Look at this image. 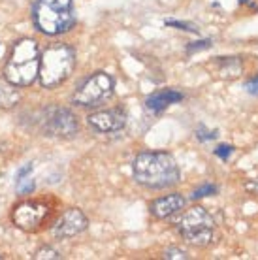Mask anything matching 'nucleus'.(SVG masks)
Wrapping results in <instances>:
<instances>
[{
    "instance_id": "obj_23",
    "label": "nucleus",
    "mask_w": 258,
    "mask_h": 260,
    "mask_svg": "<svg viewBox=\"0 0 258 260\" xmlns=\"http://www.w3.org/2000/svg\"><path fill=\"white\" fill-rule=\"evenodd\" d=\"M33 172V166L30 164H26L25 168H21L19 172H17V179H23V177H26V174H30Z\"/></svg>"
},
{
    "instance_id": "obj_13",
    "label": "nucleus",
    "mask_w": 258,
    "mask_h": 260,
    "mask_svg": "<svg viewBox=\"0 0 258 260\" xmlns=\"http://www.w3.org/2000/svg\"><path fill=\"white\" fill-rule=\"evenodd\" d=\"M19 94L15 91V85H12L6 78H0V110H10L17 104Z\"/></svg>"
},
{
    "instance_id": "obj_9",
    "label": "nucleus",
    "mask_w": 258,
    "mask_h": 260,
    "mask_svg": "<svg viewBox=\"0 0 258 260\" xmlns=\"http://www.w3.org/2000/svg\"><path fill=\"white\" fill-rule=\"evenodd\" d=\"M87 123L94 132H100V134L121 132L124 128V124H126V115L121 110H106L89 115Z\"/></svg>"
},
{
    "instance_id": "obj_6",
    "label": "nucleus",
    "mask_w": 258,
    "mask_h": 260,
    "mask_svg": "<svg viewBox=\"0 0 258 260\" xmlns=\"http://www.w3.org/2000/svg\"><path fill=\"white\" fill-rule=\"evenodd\" d=\"M113 79L110 74L106 72H96L94 76H90L81 87H79L76 94H74V102L78 106L85 108H92V106H100L104 100L113 94Z\"/></svg>"
},
{
    "instance_id": "obj_22",
    "label": "nucleus",
    "mask_w": 258,
    "mask_h": 260,
    "mask_svg": "<svg viewBox=\"0 0 258 260\" xmlns=\"http://www.w3.org/2000/svg\"><path fill=\"white\" fill-rule=\"evenodd\" d=\"M196 136H198V140L206 142V140H215V138H217V132H198Z\"/></svg>"
},
{
    "instance_id": "obj_11",
    "label": "nucleus",
    "mask_w": 258,
    "mask_h": 260,
    "mask_svg": "<svg viewBox=\"0 0 258 260\" xmlns=\"http://www.w3.org/2000/svg\"><path fill=\"white\" fill-rule=\"evenodd\" d=\"M185 204H187V200L181 194H168L162 196V198H156L149 206V209H151L153 217H156V219H168V217H172V215H175L177 211L185 208Z\"/></svg>"
},
{
    "instance_id": "obj_10",
    "label": "nucleus",
    "mask_w": 258,
    "mask_h": 260,
    "mask_svg": "<svg viewBox=\"0 0 258 260\" xmlns=\"http://www.w3.org/2000/svg\"><path fill=\"white\" fill-rule=\"evenodd\" d=\"M85 228H87V217L83 215V211L78 208H70L60 215L57 224L53 226V236L55 238H72V236L81 234Z\"/></svg>"
},
{
    "instance_id": "obj_3",
    "label": "nucleus",
    "mask_w": 258,
    "mask_h": 260,
    "mask_svg": "<svg viewBox=\"0 0 258 260\" xmlns=\"http://www.w3.org/2000/svg\"><path fill=\"white\" fill-rule=\"evenodd\" d=\"M33 21L40 32L55 34L70 30L76 23L72 0H36L33 6Z\"/></svg>"
},
{
    "instance_id": "obj_1",
    "label": "nucleus",
    "mask_w": 258,
    "mask_h": 260,
    "mask_svg": "<svg viewBox=\"0 0 258 260\" xmlns=\"http://www.w3.org/2000/svg\"><path fill=\"white\" fill-rule=\"evenodd\" d=\"M132 174L140 185L147 189H168L179 183V168L170 153L153 151L140 153L132 162Z\"/></svg>"
},
{
    "instance_id": "obj_12",
    "label": "nucleus",
    "mask_w": 258,
    "mask_h": 260,
    "mask_svg": "<svg viewBox=\"0 0 258 260\" xmlns=\"http://www.w3.org/2000/svg\"><path fill=\"white\" fill-rule=\"evenodd\" d=\"M179 100H183V94H181V92L166 89V91L153 92V94L145 100V108L151 111H162V110H166L170 104H175V102H179Z\"/></svg>"
},
{
    "instance_id": "obj_19",
    "label": "nucleus",
    "mask_w": 258,
    "mask_h": 260,
    "mask_svg": "<svg viewBox=\"0 0 258 260\" xmlns=\"http://www.w3.org/2000/svg\"><path fill=\"white\" fill-rule=\"evenodd\" d=\"M232 151H234L232 145H219V147L215 149V155L219 156V158H222V160H226L228 156L232 155Z\"/></svg>"
},
{
    "instance_id": "obj_24",
    "label": "nucleus",
    "mask_w": 258,
    "mask_h": 260,
    "mask_svg": "<svg viewBox=\"0 0 258 260\" xmlns=\"http://www.w3.org/2000/svg\"><path fill=\"white\" fill-rule=\"evenodd\" d=\"M247 190H252V192H256L258 194V185L256 183H247Z\"/></svg>"
},
{
    "instance_id": "obj_16",
    "label": "nucleus",
    "mask_w": 258,
    "mask_h": 260,
    "mask_svg": "<svg viewBox=\"0 0 258 260\" xmlns=\"http://www.w3.org/2000/svg\"><path fill=\"white\" fill-rule=\"evenodd\" d=\"M34 189V183L30 177H23V179H17V190L19 192H28V190Z\"/></svg>"
},
{
    "instance_id": "obj_18",
    "label": "nucleus",
    "mask_w": 258,
    "mask_h": 260,
    "mask_svg": "<svg viewBox=\"0 0 258 260\" xmlns=\"http://www.w3.org/2000/svg\"><path fill=\"white\" fill-rule=\"evenodd\" d=\"M166 25L177 26V28H181V30H188V32H198V26L188 25V23H179V21H166Z\"/></svg>"
},
{
    "instance_id": "obj_21",
    "label": "nucleus",
    "mask_w": 258,
    "mask_h": 260,
    "mask_svg": "<svg viewBox=\"0 0 258 260\" xmlns=\"http://www.w3.org/2000/svg\"><path fill=\"white\" fill-rule=\"evenodd\" d=\"M245 89L251 92V94H258V78L252 79V81H249V83L245 85Z\"/></svg>"
},
{
    "instance_id": "obj_14",
    "label": "nucleus",
    "mask_w": 258,
    "mask_h": 260,
    "mask_svg": "<svg viewBox=\"0 0 258 260\" xmlns=\"http://www.w3.org/2000/svg\"><path fill=\"white\" fill-rule=\"evenodd\" d=\"M217 187L215 185H204V187H200V189H196L192 192V198L196 200V198H206V196H213V194H217Z\"/></svg>"
},
{
    "instance_id": "obj_15",
    "label": "nucleus",
    "mask_w": 258,
    "mask_h": 260,
    "mask_svg": "<svg viewBox=\"0 0 258 260\" xmlns=\"http://www.w3.org/2000/svg\"><path fill=\"white\" fill-rule=\"evenodd\" d=\"M34 258L36 260H42V258H58V253L55 249L51 247H45V249H40L38 253L34 254Z\"/></svg>"
},
{
    "instance_id": "obj_17",
    "label": "nucleus",
    "mask_w": 258,
    "mask_h": 260,
    "mask_svg": "<svg viewBox=\"0 0 258 260\" xmlns=\"http://www.w3.org/2000/svg\"><path fill=\"white\" fill-rule=\"evenodd\" d=\"M164 258H188V254L185 251H181V249H166L164 251Z\"/></svg>"
},
{
    "instance_id": "obj_2",
    "label": "nucleus",
    "mask_w": 258,
    "mask_h": 260,
    "mask_svg": "<svg viewBox=\"0 0 258 260\" xmlns=\"http://www.w3.org/2000/svg\"><path fill=\"white\" fill-rule=\"evenodd\" d=\"M40 76V49L34 40H19L12 47L4 78L15 87H28Z\"/></svg>"
},
{
    "instance_id": "obj_20",
    "label": "nucleus",
    "mask_w": 258,
    "mask_h": 260,
    "mask_svg": "<svg viewBox=\"0 0 258 260\" xmlns=\"http://www.w3.org/2000/svg\"><path fill=\"white\" fill-rule=\"evenodd\" d=\"M209 46H211V40H202V42H194V44H190L187 51L194 53V51H200V49H207Z\"/></svg>"
},
{
    "instance_id": "obj_7",
    "label": "nucleus",
    "mask_w": 258,
    "mask_h": 260,
    "mask_svg": "<svg viewBox=\"0 0 258 260\" xmlns=\"http://www.w3.org/2000/svg\"><path fill=\"white\" fill-rule=\"evenodd\" d=\"M44 130L49 136L58 138H72L78 132V119L74 117V113L62 108L49 110L45 115Z\"/></svg>"
},
{
    "instance_id": "obj_8",
    "label": "nucleus",
    "mask_w": 258,
    "mask_h": 260,
    "mask_svg": "<svg viewBox=\"0 0 258 260\" xmlns=\"http://www.w3.org/2000/svg\"><path fill=\"white\" fill-rule=\"evenodd\" d=\"M47 215V208L40 202H23L17 208L13 209L12 219L15 222V226H19L21 230H36L42 224L44 217Z\"/></svg>"
},
{
    "instance_id": "obj_5",
    "label": "nucleus",
    "mask_w": 258,
    "mask_h": 260,
    "mask_svg": "<svg viewBox=\"0 0 258 260\" xmlns=\"http://www.w3.org/2000/svg\"><path fill=\"white\" fill-rule=\"evenodd\" d=\"M177 230L190 245L206 247L215 238V221L206 209L196 206L183 213L177 222Z\"/></svg>"
},
{
    "instance_id": "obj_4",
    "label": "nucleus",
    "mask_w": 258,
    "mask_h": 260,
    "mask_svg": "<svg viewBox=\"0 0 258 260\" xmlns=\"http://www.w3.org/2000/svg\"><path fill=\"white\" fill-rule=\"evenodd\" d=\"M76 64V51L66 44L47 47L40 57V83L45 89H53L70 78Z\"/></svg>"
}]
</instances>
